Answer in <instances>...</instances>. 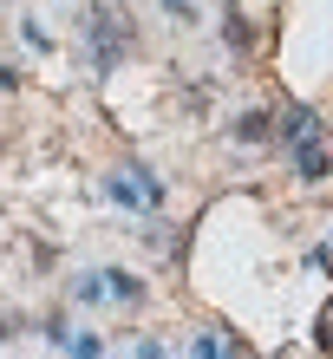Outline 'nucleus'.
Listing matches in <instances>:
<instances>
[{
	"label": "nucleus",
	"mask_w": 333,
	"mask_h": 359,
	"mask_svg": "<svg viewBox=\"0 0 333 359\" xmlns=\"http://www.w3.org/2000/svg\"><path fill=\"white\" fill-rule=\"evenodd\" d=\"M131 359H170V353H163V340H137V346H131Z\"/></svg>",
	"instance_id": "obj_12"
},
{
	"label": "nucleus",
	"mask_w": 333,
	"mask_h": 359,
	"mask_svg": "<svg viewBox=\"0 0 333 359\" xmlns=\"http://www.w3.org/2000/svg\"><path fill=\"white\" fill-rule=\"evenodd\" d=\"M20 39H27V46H33V53H53V33H46V27H39V20H20Z\"/></svg>",
	"instance_id": "obj_11"
},
{
	"label": "nucleus",
	"mask_w": 333,
	"mask_h": 359,
	"mask_svg": "<svg viewBox=\"0 0 333 359\" xmlns=\"http://www.w3.org/2000/svg\"><path fill=\"white\" fill-rule=\"evenodd\" d=\"M66 359H105V340H98V333H72V340H66Z\"/></svg>",
	"instance_id": "obj_10"
},
{
	"label": "nucleus",
	"mask_w": 333,
	"mask_h": 359,
	"mask_svg": "<svg viewBox=\"0 0 333 359\" xmlns=\"http://www.w3.org/2000/svg\"><path fill=\"white\" fill-rule=\"evenodd\" d=\"M157 7L170 13V20H196V7H190V0H157Z\"/></svg>",
	"instance_id": "obj_13"
},
{
	"label": "nucleus",
	"mask_w": 333,
	"mask_h": 359,
	"mask_svg": "<svg viewBox=\"0 0 333 359\" xmlns=\"http://www.w3.org/2000/svg\"><path fill=\"white\" fill-rule=\"evenodd\" d=\"M105 196L124 209V216H151V209H163V177L144 157H124L118 170L105 177Z\"/></svg>",
	"instance_id": "obj_1"
},
{
	"label": "nucleus",
	"mask_w": 333,
	"mask_h": 359,
	"mask_svg": "<svg viewBox=\"0 0 333 359\" xmlns=\"http://www.w3.org/2000/svg\"><path fill=\"white\" fill-rule=\"evenodd\" d=\"M144 294H151V287H144V274L111 268V301H118V307H144Z\"/></svg>",
	"instance_id": "obj_7"
},
{
	"label": "nucleus",
	"mask_w": 333,
	"mask_h": 359,
	"mask_svg": "<svg viewBox=\"0 0 333 359\" xmlns=\"http://www.w3.org/2000/svg\"><path fill=\"white\" fill-rule=\"evenodd\" d=\"M86 53H92V72H111L131 53V27H124V13L105 7V0H92V13H86Z\"/></svg>",
	"instance_id": "obj_2"
},
{
	"label": "nucleus",
	"mask_w": 333,
	"mask_h": 359,
	"mask_svg": "<svg viewBox=\"0 0 333 359\" xmlns=\"http://www.w3.org/2000/svg\"><path fill=\"white\" fill-rule=\"evenodd\" d=\"M190 359H236V340L222 327H203V333H190Z\"/></svg>",
	"instance_id": "obj_6"
},
{
	"label": "nucleus",
	"mask_w": 333,
	"mask_h": 359,
	"mask_svg": "<svg viewBox=\"0 0 333 359\" xmlns=\"http://www.w3.org/2000/svg\"><path fill=\"white\" fill-rule=\"evenodd\" d=\"M72 333H79V327H72V307H59V313H46V320H39V340H53V346H66Z\"/></svg>",
	"instance_id": "obj_8"
},
{
	"label": "nucleus",
	"mask_w": 333,
	"mask_h": 359,
	"mask_svg": "<svg viewBox=\"0 0 333 359\" xmlns=\"http://www.w3.org/2000/svg\"><path fill=\"white\" fill-rule=\"evenodd\" d=\"M268 131H275V118H268V111H242V118H236V137H242V144H261Z\"/></svg>",
	"instance_id": "obj_9"
},
{
	"label": "nucleus",
	"mask_w": 333,
	"mask_h": 359,
	"mask_svg": "<svg viewBox=\"0 0 333 359\" xmlns=\"http://www.w3.org/2000/svg\"><path fill=\"white\" fill-rule=\"evenodd\" d=\"M314 137H320V111L314 104H287L281 111V144L294 151V144H314Z\"/></svg>",
	"instance_id": "obj_3"
},
{
	"label": "nucleus",
	"mask_w": 333,
	"mask_h": 359,
	"mask_svg": "<svg viewBox=\"0 0 333 359\" xmlns=\"http://www.w3.org/2000/svg\"><path fill=\"white\" fill-rule=\"evenodd\" d=\"M111 301V268H79L72 274V307H105Z\"/></svg>",
	"instance_id": "obj_4"
},
{
	"label": "nucleus",
	"mask_w": 333,
	"mask_h": 359,
	"mask_svg": "<svg viewBox=\"0 0 333 359\" xmlns=\"http://www.w3.org/2000/svg\"><path fill=\"white\" fill-rule=\"evenodd\" d=\"M287 163H294L301 183H327V177H333V157L320 151V137H314V144H294V151H287Z\"/></svg>",
	"instance_id": "obj_5"
}]
</instances>
